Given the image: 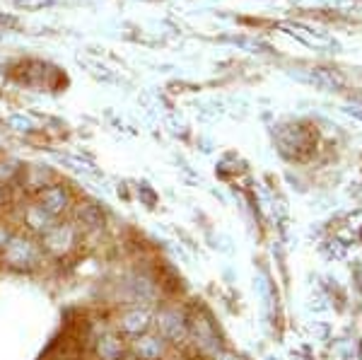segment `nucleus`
<instances>
[{"mask_svg": "<svg viewBox=\"0 0 362 360\" xmlns=\"http://www.w3.org/2000/svg\"><path fill=\"white\" fill-rule=\"evenodd\" d=\"M92 351H95L97 360H124V356L128 353V344L116 329H107V332L95 336Z\"/></svg>", "mask_w": 362, "mask_h": 360, "instance_id": "nucleus-8", "label": "nucleus"}, {"mask_svg": "<svg viewBox=\"0 0 362 360\" xmlns=\"http://www.w3.org/2000/svg\"><path fill=\"white\" fill-rule=\"evenodd\" d=\"M138 196H140V199H143L145 203H148V208H153L155 203H157V194L148 187V184H140V187H138Z\"/></svg>", "mask_w": 362, "mask_h": 360, "instance_id": "nucleus-18", "label": "nucleus"}, {"mask_svg": "<svg viewBox=\"0 0 362 360\" xmlns=\"http://www.w3.org/2000/svg\"><path fill=\"white\" fill-rule=\"evenodd\" d=\"M51 0H15L17 8H25V10H39L44 5H49Z\"/></svg>", "mask_w": 362, "mask_h": 360, "instance_id": "nucleus-19", "label": "nucleus"}, {"mask_svg": "<svg viewBox=\"0 0 362 360\" xmlns=\"http://www.w3.org/2000/svg\"><path fill=\"white\" fill-rule=\"evenodd\" d=\"M358 286L362 290V266H358Z\"/></svg>", "mask_w": 362, "mask_h": 360, "instance_id": "nucleus-23", "label": "nucleus"}, {"mask_svg": "<svg viewBox=\"0 0 362 360\" xmlns=\"http://www.w3.org/2000/svg\"><path fill=\"white\" fill-rule=\"evenodd\" d=\"M34 203L42 208L46 216L58 220L73 208V196H70V189L63 187V184H49V187H44L42 191H37Z\"/></svg>", "mask_w": 362, "mask_h": 360, "instance_id": "nucleus-6", "label": "nucleus"}, {"mask_svg": "<svg viewBox=\"0 0 362 360\" xmlns=\"http://www.w3.org/2000/svg\"><path fill=\"white\" fill-rule=\"evenodd\" d=\"M128 351L133 353L136 360H162L167 353V341L160 334H143L138 339H131Z\"/></svg>", "mask_w": 362, "mask_h": 360, "instance_id": "nucleus-10", "label": "nucleus"}, {"mask_svg": "<svg viewBox=\"0 0 362 360\" xmlns=\"http://www.w3.org/2000/svg\"><path fill=\"white\" fill-rule=\"evenodd\" d=\"M215 360H244V358L232 351H220V353H215Z\"/></svg>", "mask_w": 362, "mask_h": 360, "instance_id": "nucleus-20", "label": "nucleus"}, {"mask_svg": "<svg viewBox=\"0 0 362 360\" xmlns=\"http://www.w3.org/2000/svg\"><path fill=\"white\" fill-rule=\"evenodd\" d=\"M25 182H27V187H32L34 191H42L44 187L54 184V174L49 170H44L42 165H34V167H29V172L25 174Z\"/></svg>", "mask_w": 362, "mask_h": 360, "instance_id": "nucleus-14", "label": "nucleus"}, {"mask_svg": "<svg viewBox=\"0 0 362 360\" xmlns=\"http://www.w3.org/2000/svg\"><path fill=\"white\" fill-rule=\"evenodd\" d=\"M54 223H56V220L51 218V216H46V213L37 206V203L27 206L25 213H22V225H25V230L32 237H42L46 230H51V225H54Z\"/></svg>", "mask_w": 362, "mask_h": 360, "instance_id": "nucleus-11", "label": "nucleus"}, {"mask_svg": "<svg viewBox=\"0 0 362 360\" xmlns=\"http://www.w3.org/2000/svg\"><path fill=\"white\" fill-rule=\"evenodd\" d=\"M5 201H8V191H5V187L0 184V206H5Z\"/></svg>", "mask_w": 362, "mask_h": 360, "instance_id": "nucleus-22", "label": "nucleus"}, {"mask_svg": "<svg viewBox=\"0 0 362 360\" xmlns=\"http://www.w3.org/2000/svg\"><path fill=\"white\" fill-rule=\"evenodd\" d=\"M189 336L196 341V346L201 348L203 353H218L220 339H218V332H215V324L210 322V317L206 312L189 319Z\"/></svg>", "mask_w": 362, "mask_h": 360, "instance_id": "nucleus-7", "label": "nucleus"}, {"mask_svg": "<svg viewBox=\"0 0 362 360\" xmlns=\"http://www.w3.org/2000/svg\"><path fill=\"white\" fill-rule=\"evenodd\" d=\"M22 174V165L17 160H0V184L8 187Z\"/></svg>", "mask_w": 362, "mask_h": 360, "instance_id": "nucleus-15", "label": "nucleus"}, {"mask_svg": "<svg viewBox=\"0 0 362 360\" xmlns=\"http://www.w3.org/2000/svg\"><path fill=\"white\" fill-rule=\"evenodd\" d=\"M157 298H160V286L145 271H128L116 283V300L124 307H133V305L153 307L157 303Z\"/></svg>", "mask_w": 362, "mask_h": 360, "instance_id": "nucleus-2", "label": "nucleus"}, {"mask_svg": "<svg viewBox=\"0 0 362 360\" xmlns=\"http://www.w3.org/2000/svg\"><path fill=\"white\" fill-rule=\"evenodd\" d=\"M8 126L13 131H20V133H32L34 131V121L29 119L25 114H13L8 116Z\"/></svg>", "mask_w": 362, "mask_h": 360, "instance_id": "nucleus-17", "label": "nucleus"}, {"mask_svg": "<svg viewBox=\"0 0 362 360\" xmlns=\"http://www.w3.org/2000/svg\"><path fill=\"white\" fill-rule=\"evenodd\" d=\"M307 307H309V312H314V315H324V312H329V310H331L329 298H326V295L321 293L319 288L314 290L312 295H309V303H307Z\"/></svg>", "mask_w": 362, "mask_h": 360, "instance_id": "nucleus-16", "label": "nucleus"}, {"mask_svg": "<svg viewBox=\"0 0 362 360\" xmlns=\"http://www.w3.org/2000/svg\"><path fill=\"white\" fill-rule=\"evenodd\" d=\"M70 211H73V220H70V223H73L80 232H95V230L104 228V213L97 203L78 201V203H73Z\"/></svg>", "mask_w": 362, "mask_h": 360, "instance_id": "nucleus-9", "label": "nucleus"}, {"mask_svg": "<svg viewBox=\"0 0 362 360\" xmlns=\"http://www.w3.org/2000/svg\"><path fill=\"white\" fill-rule=\"evenodd\" d=\"M254 293H256V298H259V303H261V312H264V317H268V315H271V310H273V305H276V298H273L271 278H268L264 271H256Z\"/></svg>", "mask_w": 362, "mask_h": 360, "instance_id": "nucleus-13", "label": "nucleus"}, {"mask_svg": "<svg viewBox=\"0 0 362 360\" xmlns=\"http://www.w3.org/2000/svg\"><path fill=\"white\" fill-rule=\"evenodd\" d=\"M278 143L285 155L300 153V150L307 145V133L302 131L300 126H285V129L278 133Z\"/></svg>", "mask_w": 362, "mask_h": 360, "instance_id": "nucleus-12", "label": "nucleus"}, {"mask_svg": "<svg viewBox=\"0 0 362 360\" xmlns=\"http://www.w3.org/2000/svg\"><path fill=\"white\" fill-rule=\"evenodd\" d=\"M153 322H155L153 307L133 305V307H124V310L116 315L114 329L124 336V339H138V336L148 334L150 329H153Z\"/></svg>", "mask_w": 362, "mask_h": 360, "instance_id": "nucleus-4", "label": "nucleus"}, {"mask_svg": "<svg viewBox=\"0 0 362 360\" xmlns=\"http://www.w3.org/2000/svg\"><path fill=\"white\" fill-rule=\"evenodd\" d=\"M157 334L167 341V344H184L189 339V317L177 307H162L155 315Z\"/></svg>", "mask_w": 362, "mask_h": 360, "instance_id": "nucleus-5", "label": "nucleus"}, {"mask_svg": "<svg viewBox=\"0 0 362 360\" xmlns=\"http://www.w3.org/2000/svg\"><path fill=\"white\" fill-rule=\"evenodd\" d=\"M44 249L39 237H32L29 232H13L0 249V261L5 269L15 271V274H32V271L44 266Z\"/></svg>", "mask_w": 362, "mask_h": 360, "instance_id": "nucleus-1", "label": "nucleus"}, {"mask_svg": "<svg viewBox=\"0 0 362 360\" xmlns=\"http://www.w3.org/2000/svg\"><path fill=\"white\" fill-rule=\"evenodd\" d=\"M80 237H83V232L75 228L70 220L66 223H56L51 225V230H46L42 237H39V242H42V249L44 254H49V257H68L70 252H73L75 247H78Z\"/></svg>", "mask_w": 362, "mask_h": 360, "instance_id": "nucleus-3", "label": "nucleus"}, {"mask_svg": "<svg viewBox=\"0 0 362 360\" xmlns=\"http://www.w3.org/2000/svg\"><path fill=\"white\" fill-rule=\"evenodd\" d=\"M10 235H13V232L5 228V225H0V249L5 247V242H8V237H10Z\"/></svg>", "mask_w": 362, "mask_h": 360, "instance_id": "nucleus-21", "label": "nucleus"}]
</instances>
